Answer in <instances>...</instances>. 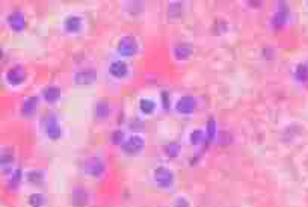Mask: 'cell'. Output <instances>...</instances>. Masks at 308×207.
<instances>
[{
  "instance_id": "6da1fadb",
  "label": "cell",
  "mask_w": 308,
  "mask_h": 207,
  "mask_svg": "<svg viewBox=\"0 0 308 207\" xmlns=\"http://www.w3.org/2000/svg\"><path fill=\"white\" fill-rule=\"evenodd\" d=\"M290 20V6L287 2H277L275 11L271 17V26L274 30H283Z\"/></svg>"
},
{
  "instance_id": "484cf974",
  "label": "cell",
  "mask_w": 308,
  "mask_h": 207,
  "mask_svg": "<svg viewBox=\"0 0 308 207\" xmlns=\"http://www.w3.org/2000/svg\"><path fill=\"white\" fill-rule=\"evenodd\" d=\"M21 179H23V172H21V169H20V168H18V169H14V172L11 174L9 182H8V189L12 191V192L17 191V189L20 188Z\"/></svg>"
},
{
  "instance_id": "4fadbf2b",
  "label": "cell",
  "mask_w": 308,
  "mask_h": 207,
  "mask_svg": "<svg viewBox=\"0 0 308 207\" xmlns=\"http://www.w3.org/2000/svg\"><path fill=\"white\" fill-rule=\"evenodd\" d=\"M38 103H40V98L36 95H30L27 97L23 105H21V115L29 118V117H33L36 109H38Z\"/></svg>"
},
{
  "instance_id": "44dd1931",
  "label": "cell",
  "mask_w": 308,
  "mask_h": 207,
  "mask_svg": "<svg viewBox=\"0 0 308 207\" xmlns=\"http://www.w3.org/2000/svg\"><path fill=\"white\" fill-rule=\"evenodd\" d=\"M189 142L190 145L194 147H201V145H206L207 144V136H206V132L201 130V129H194L189 135Z\"/></svg>"
},
{
  "instance_id": "8992f818",
  "label": "cell",
  "mask_w": 308,
  "mask_h": 207,
  "mask_svg": "<svg viewBox=\"0 0 308 207\" xmlns=\"http://www.w3.org/2000/svg\"><path fill=\"white\" fill-rule=\"evenodd\" d=\"M139 50V46H138V41L135 37L132 35H126L120 40L118 43V53L124 58H130V56H135Z\"/></svg>"
},
{
  "instance_id": "ba28073f",
  "label": "cell",
  "mask_w": 308,
  "mask_h": 207,
  "mask_svg": "<svg viewBox=\"0 0 308 207\" xmlns=\"http://www.w3.org/2000/svg\"><path fill=\"white\" fill-rule=\"evenodd\" d=\"M97 80V71L94 68H85L77 71L73 76V82L76 86H88Z\"/></svg>"
},
{
  "instance_id": "2e32d148",
  "label": "cell",
  "mask_w": 308,
  "mask_h": 207,
  "mask_svg": "<svg viewBox=\"0 0 308 207\" xmlns=\"http://www.w3.org/2000/svg\"><path fill=\"white\" fill-rule=\"evenodd\" d=\"M129 73V67L124 61H113L109 65V74L115 79H123Z\"/></svg>"
},
{
  "instance_id": "3957f363",
  "label": "cell",
  "mask_w": 308,
  "mask_h": 207,
  "mask_svg": "<svg viewBox=\"0 0 308 207\" xmlns=\"http://www.w3.org/2000/svg\"><path fill=\"white\" fill-rule=\"evenodd\" d=\"M144 150H145V139L142 135H132L121 145V151L126 156H138Z\"/></svg>"
},
{
  "instance_id": "603a6c76",
  "label": "cell",
  "mask_w": 308,
  "mask_h": 207,
  "mask_svg": "<svg viewBox=\"0 0 308 207\" xmlns=\"http://www.w3.org/2000/svg\"><path fill=\"white\" fill-rule=\"evenodd\" d=\"M183 9H184V6L181 2H171L168 5V17L171 20H178L183 15Z\"/></svg>"
},
{
  "instance_id": "7402d4cb",
  "label": "cell",
  "mask_w": 308,
  "mask_h": 207,
  "mask_svg": "<svg viewBox=\"0 0 308 207\" xmlns=\"http://www.w3.org/2000/svg\"><path fill=\"white\" fill-rule=\"evenodd\" d=\"M157 109V105L153 98H148V97H144L139 100V111L144 114V115H153Z\"/></svg>"
},
{
  "instance_id": "5bb4252c",
  "label": "cell",
  "mask_w": 308,
  "mask_h": 207,
  "mask_svg": "<svg viewBox=\"0 0 308 207\" xmlns=\"http://www.w3.org/2000/svg\"><path fill=\"white\" fill-rule=\"evenodd\" d=\"M88 200H89V195L86 192L85 188L82 186H76L73 189V195H71V201H73V206L74 207H85L88 204Z\"/></svg>"
},
{
  "instance_id": "cb8c5ba5",
  "label": "cell",
  "mask_w": 308,
  "mask_h": 207,
  "mask_svg": "<svg viewBox=\"0 0 308 207\" xmlns=\"http://www.w3.org/2000/svg\"><path fill=\"white\" fill-rule=\"evenodd\" d=\"M163 151H165L166 157H169V159H177V157L181 154V145H180L178 142L172 141V142H168V144L163 147Z\"/></svg>"
},
{
  "instance_id": "d6986e66",
  "label": "cell",
  "mask_w": 308,
  "mask_h": 207,
  "mask_svg": "<svg viewBox=\"0 0 308 207\" xmlns=\"http://www.w3.org/2000/svg\"><path fill=\"white\" fill-rule=\"evenodd\" d=\"M64 27H65V30L70 32V33H77V32H80V29H82V18L77 17V15H70V17H67L65 21H64Z\"/></svg>"
},
{
  "instance_id": "1f68e13d",
  "label": "cell",
  "mask_w": 308,
  "mask_h": 207,
  "mask_svg": "<svg viewBox=\"0 0 308 207\" xmlns=\"http://www.w3.org/2000/svg\"><path fill=\"white\" fill-rule=\"evenodd\" d=\"M307 5H308V3H307Z\"/></svg>"
},
{
  "instance_id": "4dcf8cb0",
  "label": "cell",
  "mask_w": 308,
  "mask_h": 207,
  "mask_svg": "<svg viewBox=\"0 0 308 207\" xmlns=\"http://www.w3.org/2000/svg\"><path fill=\"white\" fill-rule=\"evenodd\" d=\"M174 207H192L189 198H186L184 195H178L175 200H174Z\"/></svg>"
},
{
  "instance_id": "8fae6325",
  "label": "cell",
  "mask_w": 308,
  "mask_h": 207,
  "mask_svg": "<svg viewBox=\"0 0 308 207\" xmlns=\"http://www.w3.org/2000/svg\"><path fill=\"white\" fill-rule=\"evenodd\" d=\"M8 26L14 32H23L26 27V18L21 11H14L8 15Z\"/></svg>"
},
{
  "instance_id": "ffe728a7",
  "label": "cell",
  "mask_w": 308,
  "mask_h": 207,
  "mask_svg": "<svg viewBox=\"0 0 308 207\" xmlns=\"http://www.w3.org/2000/svg\"><path fill=\"white\" fill-rule=\"evenodd\" d=\"M206 136H207V144L210 142H216L218 139V123L213 117H210L207 120V126H206Z\"/></svg>"
},
{
  "instance_id": "e0dca14e",
  "label": "cell",
  "mask_w": 308,
  "mask_h": 207,
  "mask_svg": "<svg viewBox=\"0 0 308 207\" xmlns=\"http://www.w3.org/2000/svg\"><path fill=\"white\" fill-rule=\"evenodd\" d=\"M2 171L3 174H12V163H14V154H12V150L11 148H3L2 151Z\"/></svg>"
},
{
  "instance_id": "f546056e",
  "label": "cell",
  "mask_w": 308,
  "mask_h": 207,
  "mask_svg": "<svg viewBox=\"0 0 308 207\" xmlns=\"http://www.w3.org/2000/svg\"><path fill=\"white\" fill-rule=\"evenodd\" d=\"M110 142L113 144V145H123L124 142H126V135H124V132L123 130H113L112 133H110Z\"/></svg>"
},
{
  "instance_id": "9c48e42d",
  "label": "cell",
  "mask_w": 308,
  "mask_h": 207,
  "mask_svg": "<svg viewBox=\"0 0 308 207\" xmlns=\"http://www.w3.org/2000/svg\"><path fill=\"white\" fill-rule=\"evenodd\" d=\"M26 80V70L23 65H14L6 71V82L11 86H20Z\"/></svg>"
},
{
  "instance_id": "7c38bea8",
  "label": "cell",
  "mask_w": 308,
  "mask_h": 207,
  "mask_svg": "<svg viewBox=\"0 0 308 207\" xmlns=\"http://www.w3.org/2000/svg\"><path fill=\"white\" fill-rule=\"evenodd\" d=\"M292 77L299 85H308V62H299L292 70Z\"/></svg>"
},
{
  "instance_id": "277c9868",
  "label": "cell",
  "mask_w": 308,
  "mask_h": 207,
  "mask_svg": "<svg viewBox=\"0 0 308 207\" xmlns=\"http://www.w3.org/2000/svg\"><path fill=\"white\" fill-rule=\"evenodd\" d=\"M197 106H198V100H197L194 95H181V97L175 101L174 111H175L178 115L189 117V115L195 114Z\"/></svg>"
},
{
  "instance_id": "ac0fdd59",
  "label": "cell",
  "mask_w": 308,
  "mask_h": 207,
  "mask_svg": "<svg viewBox=\"0 0 308 207\" xmlns=\"http://www.w3.org/2000/svg\"><path fill=\"white\" fill-rule=\"evenodd\" d=\"M61 94H62V92H61V88L52 85V86H47V88L43 91V98H44L46 103L53 105V103H56V101L61 98Z\"/></svg>"
},
{
  "instance_id": "d4e9b609",
  "label": "cell",
  "mask_w": 308,
  "mask_h": 207,
  "mask_svg": "<svg viewBox=\"0 0 308 207\" xmlns=\"http://www.w3.org/2000/svg\"><path fill=\"white\" fill-rule=\"evenodd\" d=\"M44 176H46V174H44L43 169H32V171L27 172L26 179H27V182H29L30 185L40 186V185H43V182H44Z\"/></svg>"
},
{
  "instance_id": "9a60e30c",
  "label": "cell",
  "mask_w": 308,
  "mask_h": 207,
  "mask_svg": "<svg viewBox=\"0 0 308 207\" xmlns=\"http://www.w3.org/2000/svg\"><path fill=\"white\" fill-rule=\"evenodd\" d=\"M110 112H112V108H110V105H109L107 100H100V101L95 105L94 114H95V120H97V121L107 120L109 115H110Z\"/></svg>"
},
{
  "instance_id": "83f0119b",
  "label": "cell",
  "mask_w": 308,
  "mask_h": 207,
  "mask_svg": "<svg viewBox=\"0 0 308 207\" xmlns=\"http://www.w3.org/2000/svg\"><path fill=\"white\" fill-rule=\"evenodd\" d=\"M160 105H162L163 111H166V112L172 109V98H171L169 91L163 89V91L160 92Z\"/></svg>"
},
{
  "instance_id": "5b68a950",
  "label": "cell",
  "mask_w": 308,
  "mask_h": 207,
  "mask_svg": "<svg viewBox=\"0 0 308 207\" xmlns=\"http://www.w3.org/2000/svg\"><path fill=\"white\" fill-rule=\"evenodd\" d=\"M104 169H106L104 162L100 157H97V156L86 159L85 163H83V171H85V174L88 177L98 179V177H101L104 174Z\"/></svg>"
},
{
  "instance_id": "f1b7e54d",
  "label": "cell",
  "mask_w": 308,
  "mask_h": 207,
  "mask_svg": "<svg viewBox=\"0 0 308 207\" xmlns=\"http://www.w3.org/2000/svg\"><path fill=\"white\" fill-rule=\"evenodd\" d=\"M27 201H29L30 207H43L44 203H46V198H44L43 194H32Z\"/></svg>"
},
{
  "instance_id": "52a82bcc",
  "label": "cell",
  "mask_w": 308,
  "mask_h": 207,
  "mask_svg": "<svg viewBox=\"0 0 308 207\" xmlns=\"http://www.w3.org/2000/svg\"><path fill=\"white\" fill-rule=\"evenodd\" d=\"M44 130H46V135L52 141H58L62 136V129L58 123V118L53 114H49L44 118Z\"/></svg>"
},
{
  "instance_id": "4316f807",
  "label": "cell",
  "mask_w": 308,
  "mask_h": 207,
  "mask_svg": "<svg viewBox=\"0 0 308 207\" xmlns=\"http://www.w3.org/2000/svg\"><path fill=\"white\" fill-rule=\"evenodd\" d=\"M129 129H130L135 135H141V133H144V130H145V124H144V121H142L141 118L135 117V118H132V120L129 121Z\"/></svg>"
},
{
  "instance_id": "7a4b0ae2",
  "label": "cell",
  "mask_w": 308,
  "mask_h": 207,
  "mask_svg": "<svg viewBox=\"0 0 308 207\" xmlns=\"http://www.w3.org/2000/svg\"><path fill=\"white\" fill-rule=\"evenodd\" d=\"M153 180L160 189H171L175 183V176L171 168L160 165L153 171Z\"/></svg>"
},
{
  "instance_id": "30bf717a",
  "label": "cell",
  "mask_w": 308,
  "mask_h": 207,
  "mask_svg": "<svg viewBox=\"0 0 308 207\" xmlns=\"http://www.w3.org/2000/svg\"><path fill=\"white\" fill-rule=\"evenodd\" d=\"M172 53H174L175 61L184 62V61H187V59L192 58V55H194V46L190 43H178V44H175Z\"/></svg>"
}]
</instances>
